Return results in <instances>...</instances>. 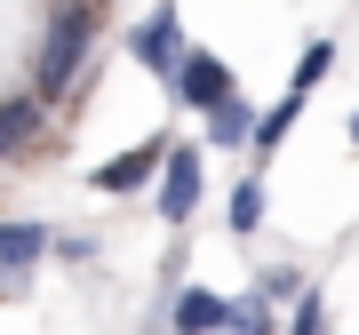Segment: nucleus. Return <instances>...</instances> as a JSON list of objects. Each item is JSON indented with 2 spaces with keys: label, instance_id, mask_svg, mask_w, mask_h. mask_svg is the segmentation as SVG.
<instances>
[{
  "label": "nucleus",
  "instance_id": "nucleus-1",
  "mask_svg": "<svg viewBox=\"0 0 359 335\" xmlns=\"http://www.w3.org/2000/svg\"><path fill=\"white\" fill-rule=\"evenodd\" d=\"M88 40H96V8H88V0H65L56 25H48V40H40V96H72L80 88Z\"/></svg>",
  "mask_w": 359,
  "mask_h": 335
},
{
  "label": "nucleus",
  "instance_id": "nucleus-2",
  "mask_svg": "<svg viewBox=\"0 0 359 335\" xmlns=\"http://www.w3.org/2000/svg\"><path fill=\"white\" fill-rule=\"evenodd\" d=\"M128 48H136V64L144 72H160V80H176V64H184V25H176V0H160L152 16L128 32Z\"/></svg>",
  "mask_w": 359,
  "mask_h": 335
},
{
  "label": "nucleus",
  "instance_id": "nucleus-3",
  "mask_svg": "<svg viewBox=\"0 0 359 335\" xmlns=\"http://www.w3.org/2000/svg\"><path fill=\"white\" fill-rule=\"evenodd\" d=\"M176 96L192 104V112H216L224 96H240V80H231V64H224V56L192 48V56H184V64H176Z\"/></svg>",
  "mask_w": 359,
  "mask_h": 335
},
{
  "label": "nucleus",
  "instance_id": "nucleus-4",
  "mask_svg": "<svg viewBox=\"0 0 359 335\" xmlns=\"http://www.w3.org/2000/svg\"><path fill=\"white\" fill-rule=\"evenodd\" d=\"M192 207H200V152L192 144H168V160H160V216L192 224Z\"/></svg>",
  "mask_w": 359,
  "mask_h": 335
},
{
  "label": "nucleus",
  "instance_id": "nucleus-5",
  "mask_svg": "<svg viewBox=\"0 0 359 335\" xmlns=\"http://www.w3.org/2000/svg\"><path fill=\"white\" fill-rule=\"evenodd\" d=\"M40 256H48V232L40 224H0V296H16Z\"/></svg>",
  "mask_w": 359,
  "mask_h": 335
},
{
  "label": "nucleus",
  "instance_id": "nucleus-6",
  "mask_svg": "<svg viewBox=\"0 0 359 335\" xmlns=\"http://www.w3.org/2000/svg\"><path fill=\"white\" fill-rule=\"evenodd\" d=\"M160 160H168V136H144V144H128L120 160H104L96 184H104V192H144V184L160 176Z\"/></svg>",
  "mask_w": 359,
  "mask_h": 335
},
{
  "label": "nucleus",
  "instance_id": "nucleus-7",
  "mask_svg": "<svg viewBox=\"0 0 359 335\" xmlns=\"http://www.w3.org/2000/svg\"><path fill=\"white\" fill-rule=\"evenodd\" d=\"M224 327V296H208V287H184L176 311H168V335H216Z\"/></svg>",
  "mask_w": 359,
  "mask_h": 335
},
{
  "label": "nucleus",
  "instance_id": "nucleus-8",
  "mask_svg": "<svg viewBox=\"0 0 359 335\" xmlns=\"http://www.w3.org/2000/svg\"><path fill=\"white\" fill-rule=\"evenodd\" d=\"M295 112H304V96H280V104H271V112H256V136H248V152H256V160H271V152H280V144H287V128H295Z\"/></svg>",
  "mask_w": 359,
  "mask_h": 335
},
{
  "label": "nucleus",
  "instance_id": "nucleus-9",
  "mask_svg": "<svg viewBox=\"0 0 359 335\" xmlns=\"http://www.w3.org/2000/svg\"><path fill=\"white\" fill-rule=\"evenodd\" d=\"M32 128H40V96H8V104H0V160H8Z\"/></svg>",
  "mask_w": 359,
  "mask_h": 335
},
{
  "label": "nucleus",
  "instance_id": "nucleus-10",
  "mask_svg": "<svg viewBox=\"0 0 359 335\" xmlns=\"http://www.w3.org/2000/svg\"><path fill=\"white\" fill-rule=\"evenodd\" d=\"M208 136H216V144H248V136H256V112H248V96H224L216 112H208Z\"/></svg>",
  "mask_w": 359,
  "mask_h": 335
},
{
  "label": "nucleus",
  "instance_id": "nucleus-11",
  "mask_svg": "<svg viewBox=\"0 0 359 335\" xmlns=\"http://www.w3.org/2000/svg\"><path fill=\"white\" fill-rule=\"evenodd\" d=\"M216 335H271V303H264V296L224 303V327H216Z\"/></svg>",
  "mask_w": 359,
  "mask_h": 335
},
{
  "label": "nucleus",
  "instance_id": "nucleus-12",
  "mask_svg": "<svg viewBox=\"0 0 359 335\" xmlns=\"http://www.w3.org/2000/svg\"><path fill=\"white\" fill-rule=\"evenodd\" d=\"M264 224V176H240L231 184V232H256Z\"/></svg>",
  "mask_w": 359,
  "mask_h": 335
},
{
  "label": "nucleus",
  "instance_id": "nucleus-13",
  "mask_svg": "<svg viewBox=\"0 0 359 335\" xmlns=\"http://www.w3.org/2000/svg\"><path fill=\"white\" fill-rule=\"evenodd\" d=\"M327 64H335V48H327V40H311V48H304V64H295V96H311V88H320Z\"/></svg>",
  "mask_w": 359,
  "mask_h": 335
},
{
  "label": "nucleus",
  "instance_id": "nucleus-14",
  "mask_svg": "<svg viewBox=\"0 0 359 335\" xmlns=\"http://www.w3.org/2000/svg\"><path fill=\"white\" fill-rule=\"evenodd\" d=\"M287 335H327V303L311 296V287L295 296V320H287Z\"/></svg>",
  "mask_w": 359,
  "mask_h": 335
},
{
  "label": "nucleus",
  "instance_id": "nucleus-15",
  "mask_svg": "<svg viewBox=\"0 0 359 335\" xmlns=\"http://www.w3.org/2000/svg\"><path fill=\"white\" fill-rule=\"evenodd\" d=\"M256 296H264V303H280V296H304V280H295V271H264V280H256Z\"/></svg>",
  "mask_w": 359,
  "mask_h": 335
},
{
  "label": "nucleus",
  "instance_id": "nucleus-16",
  "mask_svg": "<svg viewBox=\"0 0 359 335\" xmlns=\"http://www.w3.org/2000/svg\"><path fill=\"white\" fill-rule=\"evenodd\" d=\"M351 144H359V112H351Z\"/></svg>",
  "mask_w": 359,
  "mask_h": 335
}]
</instances>
